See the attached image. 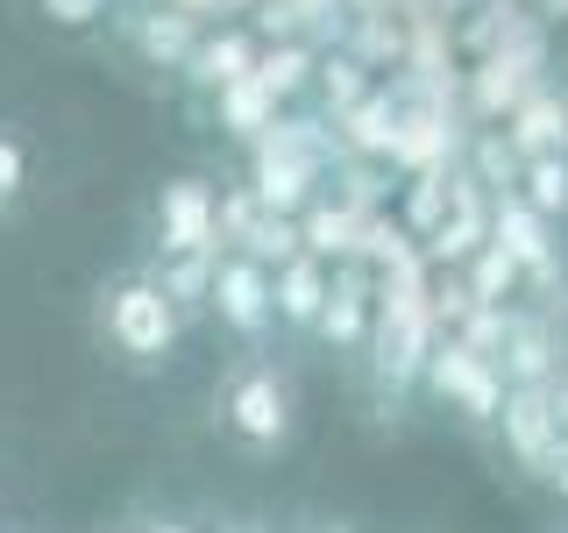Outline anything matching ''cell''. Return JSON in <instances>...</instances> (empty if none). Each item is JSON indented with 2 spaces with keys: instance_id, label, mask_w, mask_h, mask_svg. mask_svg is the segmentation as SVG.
<instances>
[{
  "instance_id": "obj_26",
  "label": "cell",
  "mask_w": 568,
  "mask_h": 533,
  "mask_svg": "<svg viewBox=\"0 0 568 533\" xmlns=\"http://www.w3.org/2000/svg\"><path fill=\"white\" fill-rule=\"evenodd\" d=\"M440 185H448V178H419V200H413V228H434V207H440Z\"/></svg>"
},
{
  "instance_id": "obj_25",
  "label": "cell",
  "mask_w": 568,
  "mask_h": 533,
  "mask_svg": "<svg viewBox=\"0 0 568 533\" xmlns=\"http://www.w3.org/2000/svg\"><path fill=\"white\" fill-rule=\"evenodd\" d=\"M36 8H43L58 29H93V22L114 14V0H36Z\"/></svg>"
},
{
  "instance_id": "obj_1",
  "label": "cell",
  "mask_w": 568,
  "mask_h": 533,
  "mask_svg": "<svg viewBox=\"0 0 568 533\" xmlns=\"http://www.w3.org/2000/svg\"><path fill=\"white\" fill-rule=\"evenodd\" d=\"M213 426L221 441L248 462H277L298 449V378L277 349L263 342H242V355H227V370L213 378Z\"/></svg>"
},
{
  "instance_id": "obj_23",
  "label": "cell",
  "mask_w": 568,
  "mask_h": 533,
  "mask_svg": "<svg viewBox=\"0 0 568 533\" xmlns=\"http://www.w3.org/2000/svg\"><path fill=\"white\" fill-rule=\"evenodd\" d=\"M342 121H348V142H355V150H369V157H377V150H398V114H390L384 93H363Z\"/></svg>"
},
{
  "instance_id": "obj_15",
  "label": "cell",
  "mask_w": 568,
  "mask_h": 533,
  "mask_svg": "<svg viewBox=\"0 0 568 533\" xmlns=\"http://www.w3.org/2000/svg\"><path fill=\"white\" fill-rule=\"evenodd\" d=\"M150 278L164 284V299L178 306L185 328H200L206 320V284H213V249H192V257H156Z\"/></svg>"
},
{
  "instance_id": "obj_28",
  "label": "cell",
  "mask_w": 568,
  "mask_h": 533,
  "mask_svg": "<svg viewBox=\"0 0 568 533\" xmlns=\"http://www.w3.org/2000/svg\"><path fill=\"white\" fill-rule=\"evenodd\" d=\"M142 533H192L185 520H156V526H142Z\"/></svg>"
},
{
  "instance_id": "obj_5",
  "label": "cell",
  "mask_w": 568,
  "mask_h": 533,
  "mask_svg": "<svg viewBox=\"0 0 568 533\" xmlns=\"http://www.w3.org/2000/svg\"><path fill=\"white\" fill-rule=\"evenodd\" d=\"M206 320H221L235 342H271V263L248 249H213V284H206Z\"/></svg>"
},
{
  "instance_id": "obj_9",
  "label": "cell",
  "mask_w": 568,
  "mask_h": 533,
  "mask_svg": "<svg viewBox=\"0 0 568 533\" xmlns=\"http://www.w3.org/2000/svg\"><path fill=\"white\" fill-rule=\"evenodd\" d=\"M490 434L505 441L511 470L532 476V484H540V470L568 449V434L555 426V405H547V384H505V405H497Z\"/></svg>"
},
{
  "instance_id": "obj_11",
  "label": "cell",
  "mask_w": 568,
  "mask_h": 533,
  "mask_svg": "<svg viewBox=\"0 0 568 533\" xmlns=\"http://www.w3.org/2000/svg\"><path fill=\"white\" fill-rule=\"evenodd\" d=\"M192 43H200V14L178 8V0H135V8H121V50L135 64L178 71L192 58Z\"/></svg>"
},
{
  "instance_id": "obj_16",
  "label": "cell",
  "mask_w": 568,
  "mask_h": 533,
  "mask_svg": "<svg viewBox=\"0 0 568 533\" xmlns=\"http://www.w3.org/2000/svg\"><path fill=\"white\" fill-rule=\"evenodd\" d=\"M519 200L540 213V221H568V150H540V157H519Z\"/></svg>"
},
{
  "instance_id": "obj_22",
  "label": "cell",
  "mask_w": 568,
  "mask_h": 533,
  "mask_svg": "<svg viewBox=\"0 0 568 533\" xmlns=\"http://www.w3.org/2000/svg\"><path fill=\"white\" fill-rule=\"evenodd\" d=\"M235 249H248L256 263H284L292 249H306L298 242V213H271V207H256V221L242 228V242Z\"/></svg>"
},
{
  "instance_id": "obj_4",
  "label": "cell",
  "mask_w": 568,
  "mask_h": 533,
  "mask_svg": "<svg viewBox=\"0 0 568 533\" xmlns=\"http://www.w3.org/2000/svg\"><path fill=\"white\" fill-rule=\"evenodd\" d=\"M419 391L434 405H448L462 426H476V434H490L497 405H505V378H497V363L484 349H469L462 334H434V349H426V363H419Z\"/></svg>"
},
{
  "instance_id": "obj_13",
  "label": "cell",
  "mask_w": 568,
  "mask_h": 533,
  "mask_svg": "<svg viewBox=\"0 0 568 533\" xmlns=\"http://www.w3.org/2000/svg\"><path fill=\"white\" fill-rule=\"evenodd\" d=\"M327 278H334V263L313 257V249H292L284 263H271V313H277V328L313 334L320 306H327Z\"/></svg>"
},
{
  "instance_id": "obj_10",
  "label": "cell",
  "mask_w": 568,
  "mask_h": 533,
  "mask_svg": "<svg viewBox=\"0 0 568 533\" xmlns=\"http://www.w3.org/2000/svg\"><path fill=\"white\" fill-rule=\"evenodd\" d=\"M320 178H327V157L298 150V142H271V135L248 142V192H256V207L298 213L320 192Z\"/></svg>"
},
{
  "instance_id": "obj_21",
  "label": "cell",
  "mask_w": 568,
  "mask_h": 533,
  "mask_svg": "<svg viewBox=\"0 0 568 533\" xmlns=\"http://www.w3.org/2000/svg\"><path fill=\"white\" fill-rule=\"evenodd\" d=\"M519 284H526V278H519V263H511L490 235L469 249V292L484 299V306H505V292H519Z\"/></svg>"
},
{
  "instance_id": "obj_30",
  "label": "cell",
  "mask_w": 568,
  "mask_h": 533,
  "mask_svg": "<svg viewBox=\"0 0 568 533\" xmlns=\"http://www.w3.org/2000/svg\"><path fill=\"white\" fill-rule=\"evenodd\" d=\"M313 533H355V526H342V520H327V526H313Z\"/></svg>"
},
{
  "instance_id": "obj_3",
  "label": "cell",
  "mask_w": 568,
  "mask_h": 533,
  "mask_svg": "<svg viewBox=\"0 0 568 533\" xmlns=\"http://www.w3.org/2000/svg\"><path fill=\"white\" fill-rule=\"evenodd\" d=\"M434 349V313H426L419 284H413V263L390 257V271L377 278V320H369V342H363V363H369V384L377 399L398 413L405 391L419 384V363Z\"/></svg>"
},
{
  "instance_id": "obj_24",
  "label": "cell",
  "mask_w": 568,
  "mask_h": 533,
  "mask_svg": "<svg viewBox=\"0 0 568 533\" xmlns=\"http://www.w3.org/2000/svg\"><path fill=\"white\" fill-rule=\"evenodd\" d=\"M313 86H320V100H327L334 121H342L348 107L369 93V79H363V64H355V58H320V64H313Z\"/></svg>"
},
{
  "instance_id": "obj_17",
  "label": "cell",
  "mask_w": 568,
  "mask_h": 533,
  "mask_svg": "<svg viewBox=\"0 0 568 533\" xmlns=\"http://www.w3.org/2000/svg\"><path fill=\"white\" fill-rule=\"evenodd\" d=\"M213 114H221V129H227V135L256 142V135L277 121V100L263 93V86H256V71H248V79H235V86H221V93H213Z\"/></svg>"
},
{
  "instance_id": "obj_19",
  "label": "cell",
  "mask_w": 568,
  "mask_h": 533,
  "mask_svg": "<svg viewBox=\"0 0 568 533\" xmlns=\"http://www.w3.org/2000/svg\"><path fill=\"white\" fill-rule=\"evenodd\" d=\"M505 142L519 157H540V150H568V100H532L519 121L505 129Z\"/></svg>"
},
{
  "instance_id": "obj_29",
  "label": "cell",
  "mask_w": 568,
  "mask_h": 533,
  "mask_svg": "<svg viewBox=\"0 0 568 533\" xmlns=\"http://www.w3.org/2000/svg\"><path fill=\"white\" fill-rule=\"evenodd\" d=\"M555 328H561V349H568V299H561V306H555Z\"/></svg>"
},
{
  "instance_id": "obj_6",
  "label": "cell",
  "mask_w": 568,
  "mask_h": 533,
  "mask_svg": "<svg viewBox=\"0 0 568 533\" xmlns=\"http://www.w3.org/2000/svg\"><path fill=\"white\" fill-rule=\"evenodd\" d=\"M150 235H156V257L221 249V192H213V178H200V171L164 178V185H156V207H150Z\"/></svg>"
},
{
  "instance_id": "obj_27",
  "label": "cell",
  "mask_w": 568,
  "mask_h": 533,
  "mask_svg": "<svg viewBox=\"0 0 568 533\" xmlns=\"http://www.w3.org/2000/svg\"><path fill=\"white\" fill-rule=\"evenodd\" d=\"M540 491H547V497H561V505H568V449H561V455H555V462L540 470Z\"/></svg>"
},
{
  "instance_id": "obj_8",
  "label": "cell",
  "mask_w": 568,
  "mask_h": 533,
  "mask_svg": "<svg viewBox=\"0 0 568 533\" xmlns=\"http://www.w3.org/2000/svg\"><path fill=\"white\" fill-rule=\"evenodd\" d=\"M369 320H377V278L369 263L355 257H334V278H327V306L313 320V342L342 363H363V342H369Z\"/></svg>"
},
{
  "instance_id": "obj_12",
  "label": "cell",
  "mask_w": 568,
  "mask_h": 533,
  "mask_svg": "<svg viewBox=\"0 0 568 533\" xmlns=\"http://www.w3.org/2000/svg\"><path fill=\"white\" fill-rule=\"evenodd\" d=\"M497 378L505 384H547L561 370V328L555 313H511L505 320V342H497Z\"/></svg>"
},
{
  "instance_id": "obj_2",
  "label": "cell",
  "mask_w": 568,
  "mask_h": 533,
  "mask_svg": "<svg viewBox=\"0 0 568 533\" xmlns=\"http://www.w3.org/2000/svg\"><path fill=\"white\" fill-rule=\"evenodd\" d=\"M93 328H100L106 355H114L121 370H135V378L171 370L178 363V342H185V320H178V306L164 299V284L150 278V263H142V271H114V278L100 284Z\"/></svg>"
},
{
  "instance_id": "obj_18",
  "label": "cell",
  "mask_w": 568,
  "mask_h": 533,
  "mask_svg": "<svg viewBox=\"0 0 568 533\" xmlns=\"http://www.w3.org/2000/svg\"><path fill=\"white\" fill-rule=\"evenodd\" d=\"M313 64L320 58H313L306 43H271V50H256V86L284 107V100H298L313 86Z\"/></svg>"
},
{
  "instance_id": "obj_20",
  "label": "cell",
  "mask_w": 568,
  "mask_h": 533,
  "mask_svg": "<svg viewBox=\"0 0 568 533\" xmlns=\"http://www.w3.org/2000/svg\"><path fill=\"white\" fill-rule=\"evenodd\" d=\"M29 178H36V157H29V135L14 121H0V221H14L29 200Z\"/></svg>"
},
{
  "instance_id": "obj_14",
  "label": "cell",
  "mask_w": 568,
  "mask_h": 533,
  "mask_svg": "<svg viewBox=\"0 0 568 533\" xmlns=\"http://www.w3.org/2000/svg\"><path fill=\"white\" fill-rule=\"evenodd\" d=\"M192 79V93H221V86H235V79H248V71H256V36L248 29H221V36H206L200 29V43H192V58L178 64Z\"/></svg>"
},
{
  "instance_id": "obj_7",
  "label": "cell",
  "mask_w": 568,
  "mask_h": 533,
  "mask_svg": "<svg viewBox=\"0 0 568 533\" xmlns=\"http://www.w3.org/2000/svg\"><path fill=\"white\" fill-rule=\"evenodd\" d=\"M490 242L505 249L511 263H519V278H526V284H540V292L561 306V284H568V278H561L555 221H540V213H532L511 185H505V192H490Z\"/></svg>"
},
{
  "instance_id": "obj_31",
  "label": "cell",
  "mask_w": 568,
  "mask_h": 533,
  "mask_svg": "<svg viewBox=\"0 0 568 533\" xmlns=\"http://www.w3.org/2000/svg\"><path fill=\"white\" fill-rule=\"evenodd\" d=\"M561 533H568V526H561Z\"/></svg>"
}]
</instances>
